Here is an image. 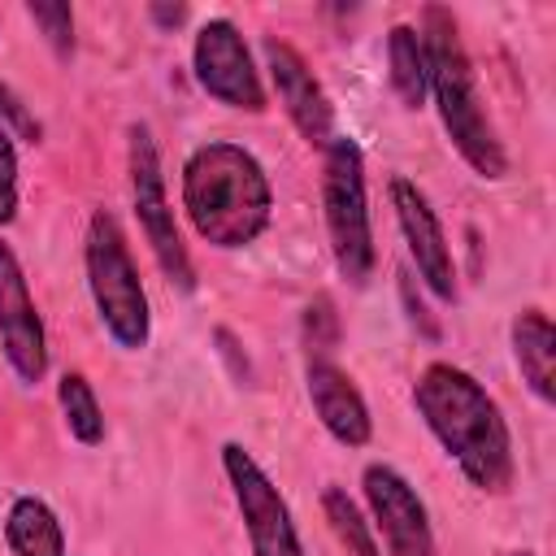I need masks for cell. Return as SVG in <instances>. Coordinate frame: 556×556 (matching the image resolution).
Masks as SVG:
<instances>
[{
	"label": "cell",
	"instance_id": "obj_1",
	"mask_svg": "<svg viewBox=\"0 0 556 556\" xmlns=\"http://www.w3.org/2000/svg\"><path fill=\"white\" fill-rule=\"evenodd\" d=\"M413 404L439 447L456 460V469L469 478V486L486 495H504L513 486V434L500 413V404L486 395V387L447 365L434 361L421 369L413 387Z\"/></svg>",
	"mask_w": 556,
	"mask_h": 556
},
{
	"label": "cell",
	"instance_id": "obj_2",
	"mask_svg": "<svg viewBox=\"0 0 556 556\" xmlns=\"http://www.w3.org/2000/svg\"><path fill=\"white\" fill-rule=\"evenodd\" d=\"M182 208L195 235L213 248H248L274 213V191L261 161L226 139L200 143L182 165Z\"/></svg>",
	"mask_w": 556,
	"mask_h": 556
},
{
	"label": "cell",
	"instance_id": "obj_3",
	"mask_svg": "<svg viewBox=\"0 0 556 556\" xmlns=\"http://www.w3.org/2000/svg\"><path fill=\"white\" fill-rule=\"evenodd\" d=\"M421 43H426V83L439 109V122L452 139V148L465 156V165L482 178H504L508 174V152L495 135V122L486 117L482 91H478V74L473 61L460 43L456 17L443 4H426L421 9Z\"/></svg>",
	"mask_w": 556,
	"mask_h": 556
},
{
	"label": "cell",
	"instance_id": "obj_4",
	"mask_svg": "<svg viewBox=\"0 0 556 556\" xmlns=\"http://www.w3.org/2000/svg\"><path fill=\"white\" fill-rule=\"evenodd\" d=\"M83 261H87V291H91V304H96L109 339L126 352H139L152 334V313H148V295H143L139 269L130 261L126 235L109 208L91 213Z\"/></svg>",
	"mask_w": 556,
	"mask_h": 556
},
{
	"label": "cell",
	"instance_id": "obj_5",
	"mask_svg": "<svg viewBox=\"0 0 556 556\" xmlns=\"http://www.w3.org/2000/svg\"><path fill=\"white\" fill-rule=\"evenodd\" d=\"M321 204L326 230L339 274L352 287H365L374 274V230H369V200H365V156L352 139L326 143V174H321Z\"/></svg>",
	"mask_w": 556,
	"mask_h": 556
},
{
	"label": "cell",
	"instance_id": "obj_6",
	"mask_svg": "<svg viewBox=\"0 0 556 556\" xmlns=\"http://www.w3.org/2000/svg\"><path fill=\"white\" fill-rule=\"evenodd\" d=\"M126 156H130V200H135L139 230L148 235L152 256L161 261V269H165L182 291H191V287H195V269H191V256H187L182 235H178V226H174V208H169V200H165V178H161V156H156L152 130H148L143 122L130 126Z\"/></svg>",
	"mask_w": 556,
	"mask_h": 556
},
{
	"label": "cell",
	"instance_id": "obj_7",
	"mask_svg": "<svg viewBox=\"0 0 556 556\" xmlns=\"http://www.w3.org/2000/svg\"><path fill=\"white\" fill-rule=\"evenodd\" d=\"M222 469H226L235 508L243 517L252 556H304L291 508H287L282 491L274 486V478L252 460V452L239 447V443H226L222 447Z\"/></svg>",
	"mask_w": 556,
	"mask_h": 556
},
{
	"label": "cell",
	"instance_id": "obj_8",
	"mask_svg": "<svg viewBox=\"0 0 556 556\" xmlns=\"http://www.w3.org/2000/svg\"><path fill=\"white\" fill-rule=\"evenodd\" d=\"M191 65H195V83L226 109H243V113H261L265 109V87L261 74L252 65V52L239 35V26L230 17H208L195 30L191 43Z\"/></svg>",
	"mask_w": 556,
	"mask_h": 556
},
{
	"label": "cell",
	"instance_id": "obj_9",
	"mask_svg": "<svg viewBox=\"0 0 556 556\" xmlns=\"http://www.w3.org/2000/svg\"><path fill=\"white\" fill-rule=\"evenodd\" d=\"M361 486H365V504L374 513L369 526L382 534L391 556H434V530H430L426 504L400 469L374 460V465H365Z\"/></svg>",
	"mask_w": 556,
	"mask_h": 556
},
{
	"label": "cell",
	"instance_id": "obj_10",
	"mask_svg": "<svg viewBox=\"0 0 556 556\" xmlns=\"http://www.w3.org/2000/svg\"><path fill=\"white\" fill-rule=\"evenodd\" d=\"M0 343H4V361L13 365V374L22 382H39L48 374L43 321L35 313L26 274L4 239H0Z\"/></svg>",
	"mask_w": 556,
	"mask_h": 556
},
{
	"label": "cell",
	"instance_id": "obj_11",
	"mask_svg": "<svg viewBox=\"0 0 556 556\" xmlns=\"http://www.w3.org/2000/svg\"><path fill=\"white\" fill-rule=\"evenodd\" d=\"M391 208H395V222L404 230V243H408V256H413L421 282L439 300H456V261H452L443 222L430 208L426 191L408 178H391Z\"/></svg>",
	"mask_w": 556,
	"mask_h": 556
},
{
	"label": "cell",
	"instance_id": "obj_12",
	"mask_svg": "<svg viewBox=\"0 0 556 556\" xmlns=\"http://www.w3.org/2000/svg\"><path fill=\"white\" fill-rule=\"evenodd\" d=\"M265 70H269V83H274L278 104H282V113L291 117V126H295L308 143L326 148V143L334 139V109H330L321 83L313 78L308 61H304L291 43L265 39Z\"/></svg>",
	"mask_w": 556,
	"mask_h": 556
},
{
	"label": "cell",
	"instance_id": "obj_13",
	"mask_svg": "<svg viewBox=\"0 0 556 556\" xmlns=\"http://www.w3.org/2000/svg\"><path fill=\"white\" fill-rule=\"evenodd\" d=\"M304 382H308V400H313V413L326 426V434L343 447H365L374 434V417H369V404L356 391V382L330 356H313Z\"/></svg>",
	"mask_w": 556,
	"mask_h": 556
},
{
	"label": "cell",
	"instance_id": "obj_14",
	"mask_svg": "<svg viewBox=\"0 0 556 556\" xmlns=\"http://www.w3.org/2000/svg\"><path fill=\"white\" fill-rule=\"evenodd\" d=\"M513 356L526 387L552 404L556 400V330L543 308H521L513 317Z\"/></svg>",
	"mask_w": 556,
	"mask_h": 556
},
{
	"label": "cell",
	"instance_id": "obj_15",
	"mask_svg": "<svg viewBox=\"0 0 556 556\" xmlns=\"http://www.w3.org/2000/svg\"><path fill=\"white\" fill-rule=\"evenodd\" d=\"M4 543L13 556H65V530L39 495H17L4 517Z\"/></svg>",
	"mask_w": 556,
	"mask_h": 556
},
{
	"label": "cell",
	"instance_id": "obj_16",
	"mask_svg": "<svg viewBox=\"0 0 556 556\" xmlns=\"http://www.w3.org/2000/svg\"><path fill=\"white\" fill-rule=\"evenodd\" d=\"M387 65H391V91L400 96L404 109H421L430 96L426 83V43L417 35V26L400 22L387 35Z\"/></svg>",
	"mask_w": 556,
	"mask_h": 556
},
{
	"label": "cell",
	"instance_id": "obj_17",
	"mask_svg": "<svg viewBox=\"0 0 556 556\" xmlns=\"http://www.w3.org/2000/svg\"><path fill=\"white\" fill-rule=\"evenodd\" d=\"M321 513L334 530V539L343 543L348 556H382L378 539H374V526L365 521V513L356 508V500L343 491V486H326L321 491Z\"/></svg>",
	"mask_w": 556,
	"mask_h": 556
},
{
	"label": "cell",
	"instance_id": "obj_18",
	"mask_svg": "<svg viewBox=\"0 0 556 556\" xmlns=\"http://www.w3.org/2000/svg\"><path fill=\"white\" fill-rule=\"evenodd\" d=\"M56 400H61V417H65V430L78 439V443H100L104 439V413H100V400L91 391V382L83 374H65L56 382Z\"/></svg>",
	"mask_w": 556,
	"mask_h": 556
},
{
	"label": "cell",
	"instance_id": "obj_19",
	"mask_svg": "<svg viewBox=\"0 0 556 556\" xmlns=\"http://www.w3.org/2000/svg\"><path fill=\"white\" fill-rule=\"evenodd\" d=\"M26 17L39 26V35L52 43L56 56H70L74 52V9L65 0H30L26 4Z\"/></svg>",
	"mask_w": 556,
	"mask_h": 556
},
{
	"label": "cell",
	"instance_id": "obj_20",
	"mask_svg": "<svg viewBox=\"0 0 556 556\" xmlns=\"http://www.w3.org/2000/svg\"><path fill=\"white\" fill-rule=\"evenodd\" d=\"M304 334H308V352L313 356H330V348L339 343V317H334V304L330 295H317L304 313Z\"/></svg>",
	"mask_w": 556,
	"mask_h": 556
},
{
	"label": "cell",
	"instance_id": "obj_21",
	"mask_svg": "<svg viewBox=\"0 0 556 556\" xmlns=\"http://www.w3.org/2000/svg\"><path fill=\"white\" fill-rule=\"evenodd\" d=\"M17 217V152L9 126H0V226Z\"/></svg>",
	"mask_w": 556,
	"mask_h": 556
},
{
	"label": "cell",
	"instance_id": "obj_22",
	"mask_svg": "<svg viewBox=\"0 0 556 556\" xmlns=\"http://www.w3.org/2000/svg\"><path fill=\"white\" fill-rule=\"evenodd\" d=\"M4 117H9V126H13L22 139L39 143V135H43V130H39V122L26 113V104L13 96V87H4V83H0V122H4Z\"/></svg>",
	"mask_w": 556,
	"mask_h": 556
},
{
	"label": "cell",
	"instance_id": "obj_23",
	"mask_svg": "<svg viewBox=\"0 0 556 556\" xmlns=\"http://www.w3.org/2000/svg\"><path fill=\"white\" fill-rule=\"evenodd\" d=\"M148 17L161 26V30H174L187 22V4H148Z\"/></svg>",
	"mask_w": 556,
	"mask_h": 556
},
{
	"label": "cell",
	"instance_id": "obj_24",
	"mask_svg": "<svg viewBox=\"0 0 556 556\" xmlns=\"http://www.w3.org/2000/svg\"><path fill=\"white\" fill-rule=\"evenodd\" d=\"M517 556H534V552H517Z\"/></svg>",
	"mask_w": 556,
	"mask_h": 556
}]
</instances>
